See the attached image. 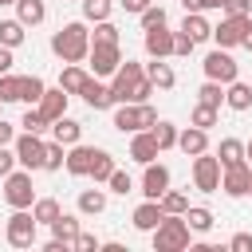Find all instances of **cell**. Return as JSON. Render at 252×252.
<instances>
[{"mask_svg":"<svg viewBox=\"0 0 252 252\" xmlns=\"http://www.w3.org/2000/svg\"><path fill=\"white\" fill-rule=\"evenodd\" d=\"M47 228H51V236H55V240L75 244V236H79V217H75V213H59V217H55Z\"/></svg>","mask_w":252,"mask_h":252,"instance_id":"83f0119b","label":"cell"},{"mask_svg":"<svg viewBox=\"0 0 252 252\" xmlns=\"http://www.w3.org/2000/svg\"><path fill=\"white\" fill-rule=\"evenodd\" d=\"M244 161H248V165H252V138H248V142H244Z\"/></svg>","mask_w":252,"mask_h":252,"instance_id":"6f0895ef","label":"cell"},{"mask_svg":"<svg viewBox=\"0 0 252 252\" xmlns=\"http://www.w3.org/2000/svg\"><path fill=\"white\" fill-rule=\"evenodd\" d=\"M59 213H63V209H59L55 197H35V201H32V217H35V224H51Z\"/></svg>","mask_w":252,"mask_h":252,"instance_id":"e575fe53","label":"cell"},{"mask_svg":"<svg viewBox=\"0 0 252 252\" xmlns=\"http://www.w3.org/2000/svg\"><path fill=\"white\" fill-rule=\"evenodd\" d=\"M43 91H47V83L39 75H20V102L24 106H35L43 98Z\"/></svg>","mask_w":252,"mask_h":252,"instance_id":"f546056e","label":"cell"},{"mask_svg":"<svg viewBox=\"0 0 252 252\" xmlns=\"http://www.w3.org/2000/svg\"><path fill=\"white\" fill-rule=\"evenodd\" d=\"M142 47H146L150 59H169V55H173V28H169V24L146 28V32H142Z\"/></svg>","mask_w":252,"mask_h":252,"instance_id":"4fadbf2b","label":"cell"},{"mask_svg":"<svg viewBox=\"0 0 252 252\" xmlns=\"http://www.w3.org/2000/svg\"><path fill=\"white\" fill-rule=\"evenodd\" d=\"M71 4H79V0H71Z\"/></svg>","mask_w":252,"mask_h":252,"instance_id":"be15d7a7","label":"cell"},{"mask_svg":"<svg viewBox=\"0 0 252 252\" xmlns=\"http://www.w3.org/2000/svg\"><path fill=\"white\" fill-rule=\"evenodd\" d=\"M150 240H154V252H185V248L193 244V228L185 224V217L165 213L161 224L150 232Z\"/></svg>","mask_w":252,"mask_h":252,"instance_id":"7a4b0ae2","label":"cell"},{"mask_svg":"<svg viewBox=\"0 0 252 252\" xmlns=\"http://www.w3.org/2000/svg\"><path fill=\"white\" fill-rule=\"evenodd\" d=\"M12 67H16V55H12V47H4V43H0V75H8Z\"/></svg>","mask_w":252,"mask_h":252,"instance_id":"816d5d0a","label":"cell"},{"mask_svg":"<svg viewBox=\"0 0 252 252\" xmlns=\"http://www.w3.org/2000/svg\"><path fill=\"white\" fill-rule=\"evenodd\" d=\"M228 248H232V252H252V232H236V236L228 240Z\"/></svg>","mask_w":252,"mask_h":252,"instance_id":"f907efd6","label":"cell"},{"mask_svg":"<svg viewBox=\"0 0 252 252\" xmlns=\"http://www.w3.org/2000/svg\"><path fill=\"white\" fill-rule=\"evenodd\" d=\"M51 138L55 142H63V146H75V142H83V122H75V118H55L51 122Z\"/></svg>","mask_w":252,"mask_h":252,"instance_id":"d4e9b609","label":"cell"},{"mask_svg":"<svg viewBox=\"0 0 252 252\" xmlns=\"http://www.w3.org/2000/svg\"><path fill=\"white\" fill-rule=\"evenodd\" d=\"M177 150L185 154V158H197V154H205L209 150V130H201V126H185V130H177Z\"/></svg>","mask_w":252,"mask_h":252,"instance_id":"2e32d148","label":"cell"},{"mask_svg":"<svg viewBox=\"0 0 252 252\" xmlns=\"http://www.w3.org/2000/svg\"><path fill=\"white\" fill-rule=\"evenodd\" d=\"M150 134H154V142H158V150H161V154L177 146V126H173L169 118H158V122L150 126Z\"/></svg>","mask_w":252,"mask_h":252,"instance_id":"1f68e13d","label":"cell"},{"mask_svg":"<svg viewBox=\"0 0 252 252\" xmlns=\"http://www.w3.org/2000/svg\"><path fill=\"white\" fill-rule=\"evenodd\" d=\"M12 4H16V0H0V8H12Z\"/></svg>","mask_w":252,"mask_h":252,"instance_id":"91938a15","label":"cell"},{"mask_svg":"<svg viewBox=\"0 0 252 252\" xmlns=\"http://www.w3.org/2000/svg\"><path fill=\"white\" fill-rule=\"evenodd\" d=\"M161 150H158V142H154V134L150 130H134L130 134V158L138 161V165H146V161H154Z\"/></svg>","mask_w":252,"mask_h":252,"instance_id":"d6986e66","label":"cell"},{"mask_svg":"<svg viewBox=\"0 0 252 252\" xmlns=\"http://www.w3.org/2000/svg\"><path fill=\"white\" fill-rule=\"evenodd\" d=\"M79 8H83V20L87 24H98V20H110L114 0H79Z\"/></svg>","mask_w":252,"mask_h":252,"instance_id":"8d00e7d4","label":"cell"},{"mask_svg":"<svg viewBox=\"0 0 252 252\" xmlns=\"http://www.w3.org/2000/svg\"><path fill=\"white\" fill-rule=\"evenodd\" d=\"M224 16H252V0H224Z\"/></svg>","mask_w":252,"mask_h":252,"instance_id":"c3c4849f","label":"cell"},{"mask_svg":"<svg viewBox=\"0 0 252 252\" xmlns=\"http://www.w3.org/2000/svg\"><path fill=\"white\" fill-rule=\"evenodd\" d=\"M181 32H185L193 43H205V39H213V24L205 20V12H185V20H181Z\"/></svg>","mask_w":252,"mask_h":252,"instance_id":"cb8c5ba5","label":"cell"},{"mask_svg":"<svg viewBox=\"0 0 252 252\" xmlns=\"http://www.w3.org/2000/svg\"><path fill=\"white\" fill-rule=\"evenodd\" d=\"M16 169V150L12 146H0V177H8Z\"/></svg>","mask_w":252,"mask_h":252,"instance_id":"681fc988","label":"cell"},{"mask_svg":"<svg viewBox=\"0 0 252 252\" xmlns=\"http://www.w3.org/2000/svg\"><path fill=\"white\" fill-rule=\"evenodd\" d=\"M4 240H8L12 248H32V244L39 240V224H35L32 209H12L8 224H4Z\"/></svg>","mask_w":252,"mask_h":252,"instance_id":"277c9868","label":"cell"},{"mask_svg":"<svg viewBox=\"0 0 252 252\" xmlns=\"http://www.w3.org/2000/svg\"><path fill=\"white\" fill-rule=\"evenodd\" d=\"M201 67H205V79H217V83H232V79H240V63L232 59V51L228 47H213L205 59H201Z\"/></svg>","mask_w":252,"mask_h":252,"instance_id":"9c48e42d","label":"cell"},{"mask_svg":"<svg viewBox=\"0 0 252 252\" xmlns=\"http://www.w3.org/2000/svg\"><path fill=\"white\" fill-rule=\"evenodd\" d=\"M0 118H4V102H0Z\"/></svg>","mask_w":252,"mask_h":252,"instance_id":"6125c7cd","label":"cell"},{"mask_svg":"<svg viewBox=\"0 0 252 252\" xmlns=\"http://www.w3.org/2000/svg\"><path fill=\"white\" fill-rule=\"evenodd\" d=\"M79 98H83L91 110H110V106H114V98H110V83H102V79H94V75H87V83L79 87Z\"/></svg>","mask_w":252,"mask_h":252,"instance_id":"9a60e30c","label":"cell"},{"mask_svg":"<svg viewBox=\"0 0 252 252\" xmlns=\"http://www.w3.org/2000/svg\"><path fill=\"white\" fill-rule=\"evenodd\" d=\"M150 4H154V0H118V8H122V12H134V16H138L142 8H150Z\"/></svg>","mask_w":252,"mask_h":252,"instance_id":"f5cc1de1","label":"cell"},{"mask_svg":"<svg viewBox=\"0 0 252 252\" xmlns=\"http://www.w3.org/2000/svg\"><path fill=\"white\" fill-rule=\"evenodd\" d=\"M87 75H91V71H87L83 63H63V71H59V87H63L67 94H79V87L87 83Z\"/></svg>","mask_w":252,"mask_h":252,"instance_id":"f1b7e54d","label":"cell"},{"mask_svg":"<svg viewBox=\"0 0 252 252\" xmlns=\"http://www.w3.org/2000/svg\"><path fill=\"white\" fill-rule=\"evenodd\" d=\"M12 8H16V20L24 28H35V24L47 20V0H16Z\"/></svg>","mask_w":252,"mask_h":252,"instance_id":"603a6c76","label":"cell"},{"mask_svg":"<svg viewBox=\"0 0 252 252\" xmlns=\"http://www.w3.org/2000/svg\"><path fill=\"white\" fill-rule=\"evenodd\" d=\"M114 169H118V165H114V154L94 146V158H91V173H87V177H91L94 185H106V177H110Z\"/></svg>","mask_w":252,"mask_h":252,"instance_id":"484cf974","label":"cell"},{"mask_svg":"<svg viewBox=\"0 0 252 252\" xmlns=\"http://www.w3.org/2000/svg\"><path fill=\"white\" fill-rule=\"evenodd\" d=\"M224 106H228V110H236V114L252 110V87H248V83H240V79H232V83L224 87Z\"/></svg>","mask_w":252,"mask_h":252,"instance_id":"7402d4cb","label":"cell"},{"mask_svg":"<svg viewBox=\"0 0 252 252\" xmlns=\"http://www.w3.org/2000/svg\"><path fill=\"white\" fill-rule=\"evenodd\" d=\"M217 161H220V169L244 161V142H240V138H220V146H217Z\"/></svg>","mask_w":252,"mask_h":252,"instance_id":"d6a6232c","label":"cell"},{"mask_svg":"<svg viewBox=\"0 0 252 252\" xmlns=\"http://www.w3.org/2000/svg\"><path fill=\"white\" fill-rule=\"evenodd\" d=\"M67 98H71V94H67L63 87H47V91H43V98H39L35 106L43 110V118H47V122H55V118H63V114H67Z\"/></svg>","mask_w":252,"mask_h":252,"instance_id":"ac0fdd59","label":"cell"},{"mask_svg":"<svg viewBox=\"0 0 252 252\" xmlns=\"http://www.w3.org/2000/svg\"><path fill=\"white\" fill-rule=\"evenodd\" d=\"M118 63H122V43H91L87 67H91L94 79H110L118 71Z\"/></svg>","mask_w":252,"mask_h":252,"instance_id":"ba28073f","label":"cell"},{"mask_svg":"<svg viewBox=\"0 0 252 252\" xmlns=\"http://www.w3.org/2000/svg\"><path fill=\"white\" fill-rule=\"evenodd\" d=\"M138 24H142V32H146V28H158V24H165V8H161V4H150V8H142V12H138Z\"/></svg>","mask_w":252,"mask_h":252,"instance_id":"f6af8a7d","label":"cell"},{"mask_svg":"<svg viewBox=\"0 0 252 252\" xmlns=\"http://www.w3.org/2000/svg\"><path fill=\"white\" fill-rule=\"evenodd\" d=\"M158 205H161L165 213H177V217H181V213L189 209V193H181V189H165V193L158 197Z\"/></svg>","mask_w":252,"mask_h":252,"instance_id":"f35d334b","label":"cell"},{"mask_svg":"<svg viewBox=\"0 0 252 252\" xmlns=\"http://www.w3.org/2000/svg\"><path fill=\"white\" fill-rule=\"evenodd\" d=\"M71 248H79V252H98L102 244H98V236H94V232H83V228H79V236H75V244H71Z\"/></svg>","mask_w":252,"mask_h":252,"instance_id":"7dc6e473","label":"cell"},{"mask_svg":"<svg viewBox=\"0 0 252 252\" xmlns=\"http://www.w3.org/2000/svg\"><path fill=\"white\" fill-rule=\"evenodd\" d=\"M154 122H158L154 102H114V130H118V134L150 130Z\"/></svg>","mask_w":252,"mask_h":252,"instance_id":"3957f363","label":"cell"},{"mask_svg":"<svg viewBox=\"0 0 252 252\" xmlns=\"http://www.w3.org/2000/svg\"><path fill=\"white\" fill-rule=\"evenodd\" d=\"M181 8L185 12H201V0H181Z\"/></svg>","mask_w":252,"mask_h":252,"instance_id":"9f6ffc18","label":"cell"},{"mask_svg":"<svg viewBox=\"0 0 252 252\" xmlns=\"http://www.w3.org/2000/svg\"><path fill=\"white\" fill-rule=\"evenodd\" d=\"M193 47H197V43H193V39H189L185 32H173V55H177V59L193 55Z\"/></svg>","mask_w":252,"mask_h":252,"instance_id":"bcb514c9","label":"cell"},{"mask_svg":"<svg viewBox=\"0 0 252 252\" xmlns=\"http://www.w3.org/2000/svg\"><path fill=\"white\" fill-rule=\"evenodd\" d=\"M87 51H91V28H87V20H71L59 32H51V55L55 59H63V63H87Z\"/></svg>","mask_w":252,"mask_h":252,"instance_id":"6da1fadb","label":"cell"},{"mask_svg":"<svg viewBox=\"0 0 252 252\" xmlns=\"http://www.w3.org/2000/svg\"><path fill=\"white\" fill-rule=\"evenodd\" d=\"M20 126H24V130H32V134L51 130V122L43 118V110H39V106H28V110H24V118H20Z\"/></svg>","mask_w":252,"mask_h":252,"instance_id":"60d3db41","label":"cell"},{"mask_svg":"<svg viewBox=\"0 0 252 252\" xmlns=\"http://www.w3.org/2000/svg\"><path fill=\"white\" fill-rule=\"evenodd\" d=\"M189 177H193V189L197 193H217L220 189V161H217V154H197L193 158V165H189Z\"/></svg>","mask_w":252,"mask_h":252,"instance_id":"52a82bcc","label":"cell"},{"mask_svg":"<svg viewBox=\"0 0 252 252\" xmlns=\"http://www.w3.org/2000/svg\"><path fill=\"white\" fill-rule=\"evenodd\" d=\"M244 47L252 51V16H248V39H244Z\"/></svg>","mask_w":252,"mask_h":252,"instance_id":"680465c9","label":"cell"},{"mask_svg":"<svg viewBox=\"0 0 252 252\" xmlns=\"http://www.w3.org/2000/svg\"><path fill=\"white\" fill-rule=\"evenodd\" d=\"M4 181V201H8V209H32V201H35V185H32V169H12L8 177H0Z\"/></svg>","mask_w":252,"mask_h":252,"instance_id":"5b68a950","label":"cell"},{"mask_svg":"<svg viewBox=\"0 0 252 252\" xmlns=\"http://www.w3.org/2000/svg\"><path fill=\"white\" fill-rule=\"evenodd\" d=\"M169 181H173V173H169V165H161L158 158L142 165V197L158 201V197H161V193L169 189Z\"/></svg>","mask_w":252,"mask_h":252,"instance_id":"7c38bea8","label":"cell"},{"mask_svg":"<svg viewBox=\"0 0 252 252\" xmlns=\"http://www.w3.org/2000/svg\"><path fill=\"white\" fill-rule=\"evenodd\" d=\"M12 138H16V126L0 118V146H12Z\"/></svg>","mask_w":252,"mask_h":252,"instance_id":"db71d44e","label":"cell"},{"mask_svg":"<svg viewBox=\"0 0 252 252\" xmlns=\"http://www.w3.org/2000/svg\"><path fill=\"white\" fill-rule=\"evenodd\" d=\"M63 161H67V146L51 138V142L43 146V169H47V173H55V169H63Z\"/></svg>","mask_w":252,"mask_h":252,"instance_id":"74e56055","label":"cell"},{"mask_svg":"<svg viewBox=\"0 0 252 252\" xmlns=\"http://www.w3.org/2000/svg\"><path fill=\"white\" fill-rule=\"evenodd\" d=\"M224 0H201V12H220Z\"/></svg>","mask_w":252,"mask_h":252,"instance_id":"11a10c76","label":"cell"},{"mask_svg":"<svg viewBox=\"0 0 252 252\" xmlns=\"http://www.w3.org/2000/svg\"><path fill=\"white\" fill-rule=\"evenodd\" d=\"M24 39H28V28H24L20 20H0V43H4V47L16 51Z\"/></svg>","mask_w":252,"mask_h":252,"instance_id":"d590c367","label":"cell"},{"mask_svg":"<svg viewBox=\"0 0 252 252\" xmlns=\"http://www.w3.org/2000/svg\"><path fill=\"white\" fill-rule=\"evenodd\" d=\"M43 134H32V130H24V134H16L12 138V150H16V165H24V169H43Z\"/></svg>","mask_w":252,"mask_h":252,"instance_id":"30bf717a","label":"cell"},{"mask_svg":"<svg viewBox=\"0 0 252 252\" xmlns=\"http://www.w3.org/2000/svg\"><path fill=\"white\" fill-rule=\"evenodd\" d=\"M75 209H79V217H98V213H106V189H83L79 201H75Z\"/></svg>","mask_w":252,"mask_h":252,"instance_id":"4316f807","label":"cell"},{"mask_svg":"<svg viewBox=\"0 0 252 252\" xmlns=\"http://www.w3.org/2000/svg\"><path fill=\"white\" fill-rule=\"evenodd\" d=\"M248 177H252V165H248V161L224 165V169H220V189H224L228 197H248Z\"/></svg>","mask_w":252,"mask_h":252,"instance_id":"5bb4252c","label":"cell"},{"mask_svg":"<svg viewBox=\"0 0 252 252\" xmlns=\"http://www.w3.org/2000/svg\"><path fill=\"white\" fill-rule=\"evenodd\" d=\"M106 193H118V197H126V193H134V177H130L126 169H114V173L106 177Z\"/></svg>","mask_w":252,"mask_h":252,"instance_id":"b9f144b4","label":"cell"},{"mask_svg":"<svg viewBox=\"0 0 252 252\" xmlns=\"http://www.w3.org/2000/svg\"><path fill=\"white\" fill-rule=\"evenodd\" d=\"M91 158H94V146L75 142V146H67V161H63V169H67L71 177H87V173H91Z\"/></svg>","mask_w":252,"mask_h":252,"instance_id":"e0dca14e","label":"cell"},{"mask_svg":"<svg viewBox=\"0 0 252 252\" xmlns=\"http://www.w3.org/2000/svg\"><path fill=\"white\" fill-rule=\"evenodd\" d=\"M91 43H122V35H118V28L110 20H98L94 32H91Z\"/></svg>","mask_w":252,"mask_h":252,"instance_id":"7bdbcfd3","label":"cell"},{"mask_svg":"<svg viewBox=\"0 0 252 252\" xmlns=\"http://www.w3.org/2000/svg\"><path fill=\"white\" fill-rule=\"evenodd\" d=\"M248 197H252V177H248Z\"/></svg>","mask_w":252,"mask_h":252,"instance_id":"94428289","label":"cell"},{"mask_svg":"<svg viewBox=\"0 0 252 252\" xmlns=\"http://www.w3.org/2000/svg\"><path fill=\"white\" fill-rule=\"evenodd\" d=\"M217 118H220V110H217V106H205V102H197V106H193V114H189V122H193V126H201V130H213V126H217Z\"/></svg>","mask_w":252,"mask_h":252,"instance_id":"ab89813d","label":"cell"},{"mask_svg":"<svg viewBox=\"0 0 252 252\" xmlns=\"http://www.w3.org/2000/svg\"><path fill=\"white\" fill-rule=\"evenodd\" d=\"M197 102H205V106H224V83H217V79H205L201 87H197Z\"/></svg>","mask_w":252,"mask_h":252,"instance_id":"836d02e7","label":"cell"},{"mask_svg":"<svg viewBox=\"0 0 252 252\" xmlns=\"http://www.w3.org/2000/svg\"><path fill=\"white\" fill-rule=\"evenodd\" d=\"M181 217H185V224H189L193 232H209V228L217 224V217H213V209H205V205H189V209H185Z\"/></svg>","mask_w":252,"mask_h":252,"instance_id":"4dcf8cb0","label":"cell"},{"mask_svg":"<svg viewBox=\"0 0 252 252\" xmlns=\"http://www.w3.org/2000/svg\"><path fill=\"white\" fill-rule=\"evenodd\" d=\"M161 217H165V209H161L158 201H150V197H146V201L134 209V217H130V220H134V228H138V232H154V228L161 224Z\"/></svg>","mask_w":252,"mask_h":252,"instance_id":"ffe728a7","label":"cell"},{"mask_svg":"<svg viewBox=\"0 0 252 252\" xmlns=\"http://www.w3.org/2000/svg\"><path fill=\"white\" fill-rule=\"evenodd\" d=\"M0 102H20V75H0Z\"/></svg>","mask_w":252,"mask_h":252,"instance_id":"ee69618b","label":"cell"},{"mask_svg":"<svg viewBox=\"0 0 252 252\" xmlns=\"http://www.w3.org/2000/svg\"><path fill=\"white\" fill-rule=\"evenodd\" d=\"M146 79L154 83V91H173V87H177V71H173L165 59H150V63H146Z\"/></svg>","mask_w":252,"mask_h":252,"instance_id":"44dd1931","label":"cell"},{"mask_svg":"<svg viewBox=\"0 0 252 252\" xmlns=\"http://www.w3.org/2000/svg\"><path fill=\"white\" fill-rule=\"evenodd\" d=\"M142 75H146V63H138V59H122L118 71L110 75V98H114V102H130V94H134V87H138Z\"/></svg>","mask_w":252,"mask_h":252,"instance_id":"8992f818","label":"cell"},{"mask_svg":"<svg viewBox=\"0 0 252 252\" xmlns=\"http://www.w3.org/2000/svg\"><path fill=\"white\" fill-rule=\"evenodd\" d=\"M248 39V16H220V24H213V43L217 47H240Z\"/></svg>","mask_w":252,"mask_h":252,"instance_id":"8fae6325","label":"cell"}]
</instances>
